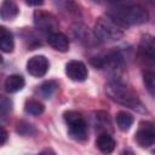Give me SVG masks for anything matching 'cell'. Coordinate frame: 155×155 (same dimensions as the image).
I'll use <instances>...</instances> for the list:
<instances>
[{
	"label": "cell",
	"instance_id": "cell-6",
	"mask_svg": "<svg viewBox=\"0 0 155 155\" xmlns=\"http://www.w3.org/2000/svg\"><path fill=\"white\" fill-rule=\"evenodd\" d=\"M34 25L38 30L48 35L57 31L56 29H58V22L56 17L44 10L34 11Z\"/></svg>",
	"mask_w": 155,
	"mask_h": 155
},
{
	"label": "cell",
	"instance_id": "cell-24",
	"mask_svg": "<svg viewBox=\"0 0 155 155\" xmlns=\"http://www.w3.org/2000/svg\"><path fill=\"white\" fill-rule=\"evenodd\" d=\"M25 4L29 6H40L44 4V1L42 0H40V1H25Z\"/></svg>",
	"mask_w": 155,
	"mask_h": 155
},
{
	"label": "cell",
	"instance_id": "cell-1",
	"mask_svg": "<svg viewBox=\"0 0 155 155\" xmlns=\"http://www.w3.org/2000/svg\"><path fill=\"white\" fill-rule=\"evenodd\" d=\"M107 15L124 28L127 25H139L149 19L145 7L138 4H115L108 10Z\"/></svg>",
	"mask_w": 155,
	"mask_h": 155
},
{
	"label": "cell",
	"instance_id": "cell-5",
	"mask_svg": "<svg viewBox=\"0 0 155 155\" xmlns=\"http://www.w3.org/2000/svg\"><path fill=\"white\" fill-rule=\"evenodd\" d=\"M91 64L98 69H117L120 68L125 59H124V56L121 54V52L119 51H111V52H108L105 54H101V56H96V57H92L90 59Z\"/></svg>",
	"mask_w": 155,
	"mask_h": 155
},
{
	"label": "cell",
	"instance_id": "cell-7",
	"mask_svg": "<svg viewBox=\"0 0 155 155\" xmlns=\"http://www.w3.org/2000/svg\"><path fill=\"white\" fill-rule=\"evenodd\" d=\"M136 142L142 148H149L155 143V125L150 121H142L136 132Z\"/></svg>",
	"mask_w": 155,
	"mask_h": 155
},
{
	"label": "cell",
	"instance_id": "cell-18",
	"mask_svg": "<svg viewBox=\"0 0 155 155\" xmlns=\"http://www.w3.org/2000/svg\"><path fill=\"white\" fill-rule=\"evenodd\" d=\"M143 82L145 85L147 91L155 96V71L153 70H145L143 73Z\"/></svg>",
	"mask_w": 155,
	"mask_h": 155
},
{
	"label": "cell",
	"instance_id": "cell-19",
	"mask_svg": "<svg viewBox=\"0 0 155 155\" xmlns=\"http://www.w3.org/2000/svg\"><path fill=\"white\" fill-rule=\"evenodd\" d=\"M57 88H58V84L53 80H48L40 85V93L42 94V97L50 98L57 91Z\"/></svg>",
	"mask_w": 155,
	"mask_h": 155
},
{
	"label": "cell",
	"instance_id": "cell-22",
	"mask_svg": "<svg viewBox=\"0 0 155 155\" xmlns=\"http://www.w3.org/2000/svg\"><path fill=\"white\" fill-rule=\"evenodd\" d=\"M6 139H7V132H6V130L4 127H1V140H0V144L4 145Z\"/></svg>",
	"mask_w": 155,
	"mask_h": 155
},
{
	"label": "cell",
	"instance_id": "cell-15",
	"mask_svg": "<svg viewBox=\"0 0 155 155\" xmlns=\"http://www.w3.org/2000/svg\"><path fill=\"white\" fill-rule=\"evenodd\" d=\"M0 48L5 53H10L15 48L13 35L5 27H0Z\"/></svg>",
	"mask_w": 155,
	"mask_h": 155
},
{
	"label": "cell",
	"instance_id": "cell-2",
	"mask_svg": "<svg viewBox=\"0 0 155 155\" xmlns=\"http://www.w3.org/2000/svg\"><path fill=\"white\" fill-rule=\"evenodd\" d=\"M105 93L107 96L119 103L122 104L125 107L128 108H133V109H139L142 107V103L137 96V93L130 88L128 86H126L125 84L120 82V81H109L105 84Z\"/></svg>",
	"mask_w": 155,
	"mask_h": 155
},
{
	"label": "cell",
	"instance_id": "cell-14",
	"mask_svg": "<svg viewBox=\"0 0 155 155\" xmlns=\"http://www.w3.org/2000/svg\"><path fill=\"white\" fill-rule=\"evenodd\" d=\"M24 85H25V80L19 74L8 75L5 80V90L8 93H16V92L23 90Z\"/></svg>",
	"mask_w": 155,
	"mask_h": 155
},
{
	"label": "cell",
	"instance_id": "cell-20",
	"mask_svg": "<svg viewBox=\"0 0 155 155\" xmlns=\"http://www.w3.org/2000/svg\"><path fill=\"white\" fill-rule=\"evenodd\" d=\"M16 130L19 134H23V136H30V134L35 133V131H36L35 127L33 125H30L29 122H27V121H19L17 124Z\"/></svg>",
	"mask_w": 155,
	"mask_h": 155
},
{
	"label": "cell",
	"instance_id": "cell-25",
	"mask_svg": "<svg viewBox=\"0 0 155 155\" xmlns=\"http://www.w3.org/2000/svg\"><path fill=\"white\" fill-rule=\"evenodd\" d=\"M121 155H136L132 150H130V149H125L122 153H121Z\"/></svg>",
	"mask_w": 155,
	"mask_h": 155
},
{
	"label": "cell",
	"instance_id": "cell-4",
	"mask_svg": "<svg viewBox=\"0 0 155 155\" xmlns=\"http://www.w3.org/2000/svg\"><path fill=\"white\" fill-rule=\"evenodd\" d=\"M63 117L68 126L69 136L73 139L85 140L87 138V124L80 113L75 110H68L63 114Z\"/></svg>",
	"mask_w": 155,
	"mask_h": 155
},
{
	"label": "cell",
	"instance_id": "cell-11",
	"mask_svg": "<svg viewBox=\"0 0 155 155\" xmlns=\"http://www.w3.org/2000/svg\"><path fill=\"white\" fill-rule=\"evenodd\" d=\"M47 42L51 47L59 52H67L69 50V39L61 31H54L47 36Z\"/></svg>",
	"mask_w": 155,
	"mask_h": 155
},
{
	"label": "cell",
	"instance_id": "cell-17",
	"mask_svg": "<svg viewBox=\"0 0 155 155\" xmlns=\"http://www.w3.org/2000/svg\"><path fill=\"white\" fill-rule=\"evenodd\" d=\"M24 110L25 113L36 116V115H41L45 111V105L36 99H28L24 104Z\"/></svg>",
	"mask_w": 155,
	"mask_h": 155
},
{
	"label": "cell",
	"instance_id": "cell-21",
	"mask_svg": "<svg viewBox=\"0 0 155 155\" xmlns=\"http://www.w3.org/2000/svg\"><path fill=\"white\" fill-rule=\"evenodd\" d=\"M12 110V101L7 97H1L0 99V111H1V120L6 117V115Z\"/></svg>",
	"mask_w": 155,
	"mask_h": 155
},
{
	"label": "cell",
	"instance_id": "cell-12",
	"mask_svg": "<svg viewBox=\"0 0 155 155\" xmlns=\"http://www.w3.org/2000/svg\"><path fill=\"white\" fill-rule=\"evenodd\" d=\"M96 145L101 153L108 155L114 151L116 142L109 133H101L96 139Z\"/></svg>",
	"mask_w": 155,
	"mask_h": 155
},
{
	"label": "cell",
	"instance_id": "cell-3",
	"mask_svg": "<svg viewBox=\"0 0 155 155\" xmlns=\"http://www.w3.org/2000/svg\"><path fill=\"white\" fill-rule=\"evenodd\" d=\"M93 34L97 40L102 42H114L124 36V27H121L110 16H101L96 23Z\"/></svg>",
	"mask_w": 155,
	"mask_h": 155
},
{
	"label": "cell",
	"instance_id": "cell-10",
	"mask_svg": "<svg viewBox=\"0 0 155 155\" xmlns=\"http://www.w3.org/2000/svg\"><path fill=\"white\" fill-rule=\"evenodd\" d=\"M139 52L143 57L155 63V36L144 34L139 41Z\"/></svg>",
	"mask_w": 155,
	"mask_h": 155
},
{
	"label": "cell",
	"instance_id": "cell-9",
	"mask_svg": "<svg viewBox=\"0 0 155 155\" xmlns=\"http://www.w3.org/2000/svg\"><path fill=\"white\" fill-rule=\"evenodd\" d=\"M65 74L73 81H85L88 76L87 67L81 61H69L65 64Z\"/></svg>",
	"mask_w": 155,
	"mask_h": 155
},
{
	"label": "cell",
	"instance_id": "cell-13",
	"mask_svg": "<svg viewBox=\"0 0 155 155\" xmlns=\"http://www.w3.org/2000/svg\"><path fill=\"white\" fill-rule=\"evenodd\" d=\"M19 10L18 6L15 1L11 0H5L1 2L0 6V17L2 21H12L13 18L17 17Z\"/></svg>",
	"mask_w": 155,
	"mask_h": 155
},
{
	"label": "cell",
	"instance_id": "cell-23",
	"mask_svg": "<svg viewBox=\"0 0 155 155\" xmlns=\"http://www.w3.org/2000/svg\"><path fill=\"white\" fill-rule=\"evenodd\" d=\"M38 155H57L52 149H50V148H46V149H44V150H41Z\"/></svg>",
	"mask_w": 155,
	"mask_h": 155
},
{
	"label": "cell",
	"instance_id": "cell-26",
	"mask_svg": "<svg viewBox=\"0 0 155 155\" xmlns=\"http://www.w3.org/2000/svg\"><path fill=\"white\" fill-rule=\"evenodd\" d=\"M154 155H155V150H154Z\"/></svg>",
	"mask_w": 155,
	"mask_h": 155
},
{
	"label": "cell",
	"instance_id": "cell-16",
	"mask_svg": "<svg viewBox=\"0 0 155 155\" xmlns=\"http://www.w3.org/2000/svg\"><path fill=\"white\" fill-rule=\"evenodd\" d=\"M115 119H116L117 127H119L121 131H124V132L128 131V130L131 128V126L133 125V121H134L133 115L130 114V113H127V111H124V110L119 111V113L116 114V117H115Z\"/></svg>",
	"mask_w": 155,
	"mask_h": 155
},
{
	"label": "cell",
	"instance_id": "cell-8",
	"mask_svg": "<svg viewBox=\"0 0 155 155\" xmlns=\"http://www.w3.org/2000/svg\"><path fill=\"white\" fill-rule=\"evenodd\" d=\"M50 68V62L48 59L42 56V54H38V56H33L31 58H29V61L27 62V70L30 75L35 76V78H41L44 76L47 70Z\"/></svg>",
	"mask_w": 155,
	"mask_h": 155
}]
</instances>
